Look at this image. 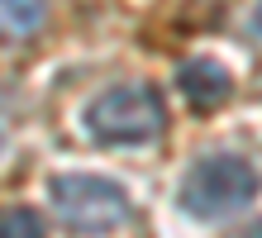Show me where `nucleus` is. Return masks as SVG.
<instances>
[{
	"instance_id": "nucleus-1",
	"label": "nucleus",
	"mask_w": 262,
	"mask_h": 238,
	"mask_svg": "<svg viewBox=\"0 0 262 238\" xmlns=\"http://www.w3.org/2000/svg\"><path fill=\"white\" fill-rule=\"evenodd\" d=\"M257 171L234 153H214L200 157L181 181V210H191L195 219H229L238 210H248L257 200Z\"/></svg>"
},
{
	"instance_id": "nucleus-2",
	"label": "nucleus",
	"mask_w": 262,
	"mask_h": 238,
	"mask_svg": "<svg viewBox=\"0 0 262 238\" xmlns=\"http://www.w3.org/2000/svg\"><path fill=\"white\" fill-rule=\"evenodd\" d=\"M86 129L100 143H152L167 129L162 95L152 86H115V91L91 100Z\"/></svg>"
},
{
	"instance_id": "nucleus-3",
	"label": "nucleus",
	"mask_w": 262,
	"mask_h": 238,
	"mask_svg": "<svg viewBox=\"0 0 262 238\" xmlns=\"http://www.w3.org/2000/svg\"><path fill=\"white\" fill-rule=\"evenodd\" d=\"M53 205H57V214H62V224L72 233H86V238L129 224V196H124V186H115L105 177H86V171L53 177Z\"/></svg>"
},
{
	"instance_id": "nucleus-4",
	"label": "nucleus",
	"mask_w": 262,
	"mask_h": 238,
	"mask_svg": "<svg viewBox=\"0 0 262 238\" xmlns=\"http://www.w3.org/2000/svg\"><path fill=\"white\" fill-rule=\"evenodd\" d=\"M177 86L191 100V110L214 115V110L234 95V76H229V67H224V62H214V57H191V62H181Z\"/></svg>"
},
{
	"instance_id": "nucleus-5",
	"label": "nucleus",
	"mask_w": 262,
	"mask_h": 238,
	"mask_svg": "<svg viewBox=\"0 0 262 238\" xmlns=\"http://www.w3.org/2000/svg\"><path fill=\"white\" fill-rule=\"evenodd\" d=\"M48 24V0H0V38H34Z\"/></svg>"
},
{
	"instance_id": "nucleus-6",
	"label": "nucleus",
	"mask_w": 262,
	"mask_h": 238,
	"mask_svg": "<svg viewBox=\"0 0 262 238\" xmlns=\"http://www.w3.org/2000/svg\"><path fill=\"white\" fill-rule=\"evenodd\" d=\"M0 238H48V224L29 205H10V210H0Z\"/></svg>"
},
{
	"instance_id": "nucleus-7",
	"label": "nucleus",
	"mask_w": 262,
	"mask_h": 238,
	"mask_svg": "<svg viewBox=\"0 0 262 238\" xmlns=\"http://www.w3.org/2000/svg\"><path fill=\"white\" fill-rule=\"evenodd\" d=\"M257 29H262V0H257Z\"/></svg>"
},
{
	"instance_id": "nucleus-8",
	"label": "nucleus",
	"mask_w": 262,
	"mask_h": 238,
	"mask_svg": "<svg viewBox=\"0 0 262 238\" xmlns=\"http://www.w3.org/2000/svg\"><path fill=\"white\" fill-rule=\"evenodd\" d=\"M0 143H5V138H0Z\"/></svg>"
}]
</instances>
